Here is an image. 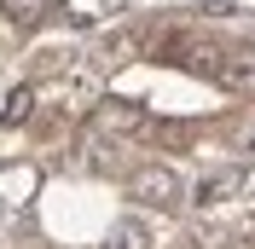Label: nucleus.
I'll list each match as a JSON object with an SVG mask.
<instances>
[{
    "label": "nucleus",
    "mask_w": 255,
    "mask_h": 249,
    "mask_svg": "<svg viewBox=\"0 0 255 249\" xmlns=\"http://www.w3.org/2000/svg\"><path fill=\"white\" fill-rule=\"evenodd\" d=\"M128 197H139L145 209H180L186 186H180V174H174V168H162V162H151V168H139L133 180H128Z\"/></svg>",
    "instance_id": "1"
},
{
    "label": "nucleus",
    "mask_w": 255,
    "mask_h": 249,
    "mask_svg": "<svg viewBox=\"0 0 255 249\" xmlns=\"http://www.w3.org/2000/svg\"><path fill=\"white\" fill-rule=\"evenodd\" d=\"M209 76L221 81L226 93H250V99H255V47H238V52H221Z\"/></svg>",
    "instance_id": "2"
},
{
    "label": "nucleus",
    "mask_w": 255,
    "mask_h": 249,
    "mask_svg": "<svg viewBox=\"0 0 255 249\" xmlns=\"http://www.w3.org/2000/svg\"><path fill=\"white\" fill-rule=\"evenodd\" d=\"M35 191H41V168H35V162H6V168H0V203L23 209Z\"/></svg>",
    "instance_id": "3"
},
{
    "label": "nucleus",
    "mask_w": 255,
    "mask_h": 249,
    "mask_svg": "<svg viewBox=\"0 0 255 249\" xmlns=\"http://www.w3.org/2000/svg\"><path fill=\"white\" fill-rule=\"evenodd\" d=\"M99 127H105V133H139L145 110L128 105V99H105V105H99Z\"/></svg>",
    "instance_id": "4"
},
{
    "label": "nucleus",
    "mask_w": 255,
    "mask_h": 249,
    "mask_svg": "<svg viewBox=\"0 0 255 249\" xmlns=\"http://www.w3.org/2000/svg\"><path fill=\"white\" fill-rule=\"evenodd\" d=\"M238 191H244V168H221V174H209L203 186L191 191V203L209 209V203H226V197H238Z\"/></svg>",
    "instance_id": "5"
},
{
    "label": "nucleus",
    "mask_w": 255,
    "mask_h": 249,
    "mask_svg": "<svg viewBox=\"0 0 255 249\" xmlns=\"http://www.w3.org/2000/svg\"><path fill=\"white\" fill-rule=\"evenodd\" d=\"M47 12H52V0H0V17L17 23V29H35Z\"/></svg>",
    "instance_id": "6"
},
{
    "label": "nucleus",
    "mask_w": 255,
    "mask_h": 249,
    "mask_svg": "<svg viewBox=\"0 0 255 249\" xmlns=\"http://www.w3.org/2000/svg\"><path fill=\"white\" fill-rule=\"evenodd\" d=\"M105 249H151L145 220H116V226H111V244H105Z\"/></svg>",
    "instance_id": "7"
},
{
    "label": "nucleus",
    "mask_w": 255,
    "mask_h": 249,
    "mask_svg": "<svg viewBox=\"0 0 255 249\" xmlns=\"http://www.w3.org/2000/svg\"><path fill=\"white\" fill-rule=\"evenodd\" d=\"M29 110H35V87H12V93H6V110H0V127L29 122Z\"/></svg>",
    "instance_id": "8"
}]
</instances>
